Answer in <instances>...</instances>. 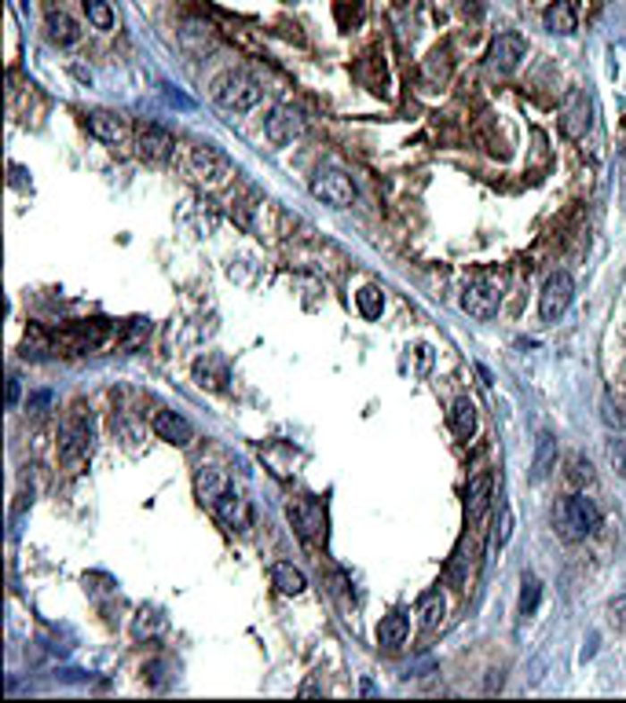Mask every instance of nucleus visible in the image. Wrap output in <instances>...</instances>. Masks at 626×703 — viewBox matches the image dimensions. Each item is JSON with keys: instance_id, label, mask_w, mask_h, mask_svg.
Masks as SVG:
<instances>
[{"instance_id": "f257e3e1", "label": "nucleus", "mask_w": 626, "mask_h": 703, "mask_svg": "<svg viewBox=\"0 0 626 703\" xmlns=\"http://www.w3.org/2000/svg\"><path fill=\"white\" fill-rule=\"evenodd\" d=\"M554 524H557V535H561L564 542H582V538L597 535V528H601V510H597L594 498H586V495L575 491V495H568V498L557 502Z\"/></svg>"}, {"instance_id": "f03ea898", "label": "nucleus", "mask_w": 626, "mask_h": 703, "mask_svg": "<svg viewBox=\"0 0 626 703\" xmlns=\"http://www.w3.org/2000/svg\"><path fill=\"white\" fill-rule=\"evenodd\" d=\"M209 96H213L216 106L231 110V114H250L253 106H260L264 89L253 81L250 73H242V70H224V73L213 77Z\"/></svg>"}, {"instance_id": "7ed1b4c3", "label": "nucleus", "mask_w": 626, "mask_h": 703, "mask_svg": "<svg viewBox=\"0 0 626 703\" xmlns=\"http://www.w3.org/2000/svg\"><path fill=\"white\" fill-rule=\"evenodd\" d=\"M557 125H561V136L564 140H586V132L594 129V99L586 96L582 89H571L564 96V103H561Z\"/></svg>"}, {"instance_id": "20e7f679", "label": "nucleus", "mask_w": 626, "mask_h": 703, "mask_svg": "<svg viewBox=\"0 0 626 703\" xmlns=\"http://www.w3.org/2000/svg\"><path fill=\"white\" fill-rule=\"evenodd\" d=\"M571 297H575V279L568 275V271H554V275L546 279L542 293H538V316L546 323H557L564 311H568Z\"/></svg>"}, {"instance_id": "39448f33", "label": "nucleus", "mask_w": 626, "mask_h": 703, "mask_svg": "<svg viewBox=\"0 0 626 703\" xmlns=\"http://www.w3.org/2000/svg\"><path fill=\"white\" fill-rule=\"evenodd\" d=\"M92 451V425L85 414H70L63 425H59V458L66 465L81 462L85 454Z\"/></svg>"}, {"instance_id": "423d86ee", "label": "nucleus", "mask_w": 626, "mask_h": 703, "mask_svg": "<svg viewBox=\"0 0 626 703\" xmlns=\"http://www.w3.org/2000/svg\"><path fill=\"white\" fill-rule=\"evenodd\" d=\"M286 517L293 524V531L304 538V542H323L326 538V510L319 502L311 498H297L286 505Z\"/></svg>"}, {"instance_id": "0eeeda50", "label": "nucleus", "mask_w": 626, "mask_h": 703, "mask_svg": "<svg viewBox=\"0 0 626 703\" xmlns=\"http://www.w3.org/2000/svg\"><path fill=\"white\" fill-rule=\"evenodd\" d=\"M311 194H316L319 202L334 206V209H344L356 202V183L351 176H344L341 169H319L316 180H311Z\"/></svg>"}, {"instance_id": "6e6552de", "label": "nucleus", "mask_w": 626, "mask_h": 703, "mask_svg": "<svg viewBox=\"0 0 626 703\" xmlns=\"http://www.w3.org/2000/svg\"><path fill=\"white\" fill-rule=\"evenodd\" d=\"M190 173L199 176V180H206V183H220L224 176H231V158L216 147V143H194L190 147Z\"/></svg>"}, {"instance_id": "1a4fd4ad", "label": "nucleus", "mask_w": 626, "mask_h": 703, "mask_svg": "<svg viewBox=\"0 0 626 703\" xmlns=\"http://www.w3.org/2000/svg\"><path fill=\"white\" fill-rule=\"evenodd\" d=\"M524 55H528V41H524V33H517V30L498 33L491 41V48H487V63L498 73H513L524 63Z\"/></svg>"}, {"instance_id": "9d476101", "label": "nucleus", "mask_w": 626, "mask_h": 703, "mask_svg": "<svg viewBox=\"0 0 626 703\" xmlns=\"http://www.w3.org/2000/svg\"><path fill=\"white\" fill-rule=\"evenodd\" d=\"M136 150L143 162H169L173 150H176V140L165 125H143L136 132Z\"/></svg>"}, {"instance_id": "9b49d317", "label": "nucleus", "mask_w": 626, "mask_h": 703, "mask_svg": "<svg viewBox=\"0 0 626 703\" xmlns=\"http://www.w3.org/2000/svg\"><path fill=\"white\" fill-rule=\"evenodd\" d=\"M213 513H216V521L224 524V528H231V531H246L250 524H253V510H250V502L234 491V487H227L216 502H213Z\"/></svg>"}, {"instance_id": "f8f14e48", "label": "nucleus", "mask_w": 626, "mask_h": 703, "mask_svg": "<svg viewBox=\"0 0 626 703\" xmlns=\"http://www.w3.org/2000/svg\"><path fill=\"white\" fill-rule=\"evenodd\" d=\"M300 114L293 110V106H271L267 110V117H264V136L275 143V147H286V143H293L297 136H300Z\"/></svg>"}, {"instance_id": "ddd939ff", "label": "nucleus", "mask_w": 626, "mask_h": 703, "mask_svg": "<svg viewBox=\"0 0 626 703\" xmlns=\"http://www.w3.org/2000/svg\"><path fill=\"white\" fill-rule=\"evenodd\" d=\"M498 301H502V290L495 283H484V279L480 283H469L461 290V308L473 319H491L495 311H498Z\"/></svg>"}, {"instance_id": "4468645a", "label": "nucleus", "mask_w": 626, "mask_h": 703, "mask_svg": "<svg viewBox=\"0 0 626 703\" xmlns=\"http://www.w3.org/2000/svg\"><path fill=\"white\" fill-rule=\"evenodd\" d=\"M491 495H495V477L487 473V469H477L465 484V517L480 521L487 513V505H491Z\"/></svg>"}, {"instance_id": "2eb2a0df", "label": "nucleus", "mask_w": 626, "mask_h": 703, "mask_svg": "<svg viewBox=\"0 0 626 703\" xmlns=\"http://www.w3.org/2000/svg\"><path fill=\"white\" fill-rule=\"evenodd\" d=\"M154 436L165 440V444H173V447H187V444L194 440V428H190V421H187L183 414H176V411H158V414H154Z\"/></svg>"}, {"instance_id": "dca6fc26", "label": "nucleus", "mask_w": 626, "mask_h": 703, "mask_svg": "<svg viewBox=\"0 0 626 703\" xmlns=\"http://www.w3.org/2000/svg\"><path fill=\"white\" fill-rule=\"evenodd\" d=\"M407 638H410V615L407 612H388L385 619H381V627H377V645L385 648V652H400L403 645H407Z\"/></svg>"}, {"instance_id": "f3484780", "label": "nucleus", "mask_w": 626, "mask_h": 703, "mask_svg": "<svg viewBox=\"0 0 626 703\" xmlns=\"http://www.w3.org/2000/svg\"><path fill=\"white\" fill-rule=\"evenodd\" d=\"M89 132H92L99 143L117 147V143H125L129 125H125V117H117V114H110V110H92V114H89Z\"/></svg>"}, {"instance_id": "a211bd4d", "label": "nucleus", "mask_w": 626, "mask_h": 703, "mask_svg": "<svg viewBox=\"0 0 626 703\" xmlns=\"http://www.w3.org/2000/svg\"><path fill=\"white\" fill-rule=\"evenodd\" d=\"M45 33H48V41L52 45H59V48H73L77 41H81V26H77V19L73 15H66L63 8L55 12H48V19H45Z\"/></svg>"}, {"instance_id": "6ab92c4d", "label": "nucleus", "mask_w": 626, "mask_h": 703, "mask_svg": "<svg viewBox=\"0 0 626 703\" xmlns=\"http://www.w3.org/2000/svg\"><path fill=\"white\" fill-rule=\"evenodd\" d=\"M447 425H451V433L461 436V440L473 436V433H477V407H473V400H469V396H458V400L451 403V411H447Z\"/></svg>"}, {"instance_id": "aec40b11", "label": "nucleus", "mask_w": 626, "mask_h": 703, "mask_svg": "<svg viewBox=\"0 0 626 703\" xmlns=\"http://www.w3.org/2000/svg\"><path fill=\"white\" fill-rule=\"evenodd\" d=\"M554 465H557V436L542 433L535 444V458H531V480H546L554 473Z\"/></svg>"}, {"instance_id": "412c9836", "label": "nucleus", "mask_w": 626, "mask_h": 703, "mask_svg": "<svg viewBox=\"0 0 626 703\" xmlns=\"http://www.w3.org/2000/svg\"><path fill=\"white\" fill-rule=\"evenodd\" d=\"M271 582H275V590H279V594H286V597H297V594H304V590H308L304 572H300V568H293L290 561L271 564Z\"/></svg>"}, {"instance_id": "4be33fe9", "label": "nucleus", "mask_w": 626, "mask_h": 703, "mask_svg": "<svg viewBox=\"0 0 626 703\" xmlns=\"http://www.w3.org/2000/svg\"><path fill=\"white\" fill-rule=\"evenodd\" d=\"M542 22H546V30H550V33H561V37H571L579 30L575 8L568 4V0H554V4L542 12Z\"/></svg>"}, {"instance_id": "5701e85b", "label": "nucleus", "mask_w": 626, "mask_h": 703, "mask_svg": "<svg viewBox=\"0 0 626 703\" xmlns=\"http://www.w3.org/2000/svg\"><path fill=\"white\" fill-rule=\"evenodd\" d=\"M194 381H199V388H209V393H224L227 388V363L209 356V360H199L194 363Z\"/></svg>"}, {"instance_id": "b1692460", "label": "nucleus", "mask_w": 626, "mask_h": 703, "mask_svg": "<svg viewBox=\"0 0 626 703\" xmlns=\"http://www.w3.org/2000/svg\"><path fill=\"white\" fill-rule=\"evenodd\" d=\"M194 487H199V498H202V505H209L213 510V502L231 487L227 484V477L220 473V469H213V465H202L199 469V477H194Z\"/></svg>"}, {"instance_id": "393cba45", "label": "nucleus", "mask_w": 626, "mask_h": 703, "mask_svg": "<svg viewBox=\"0 0 626 703\" xmlns=\"http://www.w3.org/2000/svg\"><path fill=\"white\" fill-rule=\"evenodd\" d=\"M418 615H421V627H425V631L444 627V619H447V601H444V594H440V590L421 594V601H418Z\"/></svg>"}, {"instance_id": "a878e982", "label": "nucleus", "mask_w": 626, "mask_h": 703, "mask_svg": "<svg viewBox=\"0 0 626 703\" xmlns=\"http://www.w3.org/2000/svg\"><path fill=\"white\" fill-rule=\"evenodd\" d=\"M165 631V615L158 612V608H140L136 612V619H132V638L136 641H150V638H158Z\"/></svg>"}, {"instance_id": "bb28decb", "label": "nucleus", "mask_w": 626, "mask_h": 703, "mask_svg": "<svg viewBox=\"0 0 626 703\" xmlns=\"http://www.w3.org/2000/svg\"><path fill=\"white\" fill-rule=\"evenodd\" d=\"M81 8H85V15H89V22L96 26V30H114V8L106 4V0H81Z\"/></svg>"}, {"instance_id": "cd10ccee", "label": "nucleus", "mask_w": 626, "mask_h": 703, "mask_svg": "<svg viewBox=\"0 0 626 703\" xmlns=\"http://www.w3.org/2000/svg\"><path fill=\"white\" fill-rule=\"evenodd\" d=\"M510 538H513V510H510V505H502L498 517H495L491 546H495V550H505V546H510Z\"/></svg>"}, {"instance_id": "c85d7f7f", "label": "nucleus", "mask_w": 626, "mask_h": 703, "mask_svg": "<svg viewBox=\"0 0 626 703\" xmlns=\"http://www.w3.org/2000/svg\"><path fill=\"white\" fill-rule=\"evenodd\" d=\"M568 484H571V487L594 484V465L586 462L582 454H571V458H568Z\"/></svg>"}, {"instance_id": "c756f323", "label": "nucleus", "mask_w": 626, "mask_h": 703, "mask_svg": "<svg viewBox=\"0 0 626 703\" xmlns=\"http://www.w3.org/2000/svg\"><path fill=\"white\" fill-rule=\"evenodd\" d=\"M356 304H360V311L367 319H377L381 316V308H385V297H381V290L377 286H363L360 293H356Z\"/></svg>"}, {"instance_id": "7c9ffc66", "label": "nucleus", "mask_w": 626, "mask_h": 703, "mask_svg": "<svg viewBox=\"0 0 626 703\" xmlns=\"http://www.w3.org/2000/svg\"><path fill=\"white\" fill-rule=\"evenodd\" d=\"M538 597H542V586L535 575H524V590H520V615H535L538 608Z\"/></svg>"}, {"instance_id": "2f4dec72", "label": "nucleus", "mask_w": 626, "mask_h": 703, "mask_svg": "<svg viewBox=\"0 0 626 703\" xmlns=\"http://www.w3.org/2000/svg\"><path fill=\"white\" fill-rule=\"evenodd\" d=\"M608 619H612V627H615V631H626V594L612 597V605H608Z\"/></svg>"}, {"instance_id": "473e14b6", "label": "nucleus", "mask_w": 626, "mask_h": 703, "mask_svg": "<svg viewBox=\"0 0 626 703\" xmlns=\"http://www.w3.org/2000/svg\"><path fill=\"white\" fill-rule=\"evenodd\" d=\"M326 685H323V674H311L304 685H300V696H323Z\"/></svg>"}, {"instance_id": "72a5a7b5", "label": "nucleus", "mask_w": 626, "mask_h": 703, "mask_svg": "<svg viewBox=\"0 0 626 703\" xmlns=\"http://www.w3.org/2000/svg\"><path fill=\"white\" fill-rule=\"evenodd\" d=\"M608 458H612V465L619 469V477H626V447H622V444H612V447H608Z\"/></svg>"}, {"instance_id": "f704fd0d", "label": "nucleus", "mask_w": 626, "mask_h": 703, "mask_svg": "<svg viewBox=\"0 0 626 703\" xmlns=\"http://www.w3.org/2000/svg\"><path fill=\"white\" fill-rule=\"evenodd\" d=\"M19 403V377H8V407Z\"/></svg>"}]
</instances>
